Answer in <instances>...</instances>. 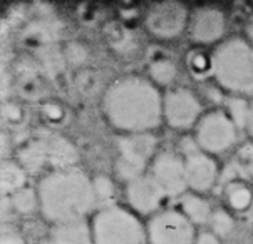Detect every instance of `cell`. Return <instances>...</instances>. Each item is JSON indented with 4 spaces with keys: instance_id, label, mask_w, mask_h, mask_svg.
I'll return each instance as SVG.
<instances>
[{
    "instance_id": "obj_1",
    "label": "cell",
    "mask_w": 253,
    "mask_h": 244,
    "mask_svg": "<svg viewBox=\"0 0 253 244\" xmlns=\"http://www.w3.org/2000/svg\"><path fill=\"white\" fill-rule=\"evenodd\" d=\"M102 112L123 134L153 132L163 121V94L149 77L121 75L102 94Z\"/></svg>"
},
{
    "instance_id": "obj_2",
    "label": "cell",
    "mask_w": 253,
    "mask_h": 244,
    "mask_svg": "<svg viewBox=\"0 0 253 244\" xmlns=\"http://www.w3.org/2000/svg\"><path fill=\"white\" fill-rule=\"evenodd\" d=\"M39 209L54 224L84 219L96 206L92 179L81 169H62L45 174L37 184Z\"/></svg>"
},
{
    "instance_id": "obj_3",
    "label": "cell",
    "mask_w": 253,
    "mask_h": 244,
    "mask_svg": "<svg viewBox=\"0 0 253 244\" xmlns=\"http://www.w3.org/2000/svg\"><path fill=\"white\" fill-rule=\"evenodd\" d=\"M213 77L231 96L253 94V47L247 37L221 40L211 54Z\"/></svg>"
},
{
    "instance_id": "obj_4",
    "label": "cell",
    "mask_w": 253,
    "mask_h": 244,
    "mask_svg": "<svg viewBox=\"0 0 253 244\" xmlns=\"http://www.w3.org/2000/svg\"><path fill=\"white\" fill-rule=\"evenodd\" d=\"M94 244H146V226L121 206L102 208L91 221Z\"/></svg>"
},
{
    "instance_id": "obj_5",
    "label": "cell",
    "mask_w": 253,
    "mask_h": 244,
    "mask_svg": "<svg viewBox=\"0 0 253 244\" xmlns=\"http://www.w3.org/2000/svg\"><path fill=\"white\" fill-rule=\"evenodd\" d=\"M156 147L158 139L153 132L123 134L118 139V159L114 164L116 174L126 182L146 174V166L156 157Z\"/></svg>"
},
{
    "instance_id": "obj_6",
    "label": "cell",
    "mask_w": 253,
    "mask_h": 244,
    "mask_svg": "<svg viewBox=\"0 0 253 244\" xmlns=\"http://www.w3.org/2000/svg\"><path fill=\"white\" fill-rule=\"evenodd\" d=\"M237 124L231 121V117L223 109H215L203 114L195 131V140L200 151L211 156H218L233 147L237 142Z\"/></svg>"
},
{
    "instance_id": "obj_7",
    "label": "cell",
    "mask_w": 253,
    "mask_h": 244,
    "mask_svg": "<svg viewBox=\"0 0 253 244\" xmlns=\"http://www.w3.org/2000/svg\"><path fill=\"white\" fill-rule=\"evenodd\" d=\"M149 244H195V224L181 211L165 209L151 216L146 224Z\"/></svg>"
},
{
    "instance_id": "obj_8",
    "label": "cell",
    "mask_w": 253,
    "mask_h": 244,
    "mask_svg": "<svg viewBox=\"0 0 253 244\" xmlns=\"http://www.w3.org/2000/svg\"><path fill=\"white\" fill-rule=\"evenodd\" d=\"M203 117L200 97L188 87H173L163 94V121L171 129L186 131Z\"/></svg>"
},
{
    "instance_id": "obj_9",
    "label": "cell",
    "mask_w": 253,
    "mask_h": 244,
    "mask_svg": "<svg viewBox=\"0 0 253 244\" xmlns=\"http://www.w3.org/2000/svg\"><path fill=\"white\" fill-rule=\"evenodd\" d=\"M190 12L181 2L166 0L153 3L144 17V25L158 38H174L188 29Z\"/></svg>"
},
{
    "instance_id": "obj_10",
    "label": "cell",
    "mask_w": 253,
    "mask_h": 244,
    "mask_svg": "<svg viewBox=\"0 0 253 244\" xmlns=\"http://www.w3.org/2000/svg\"><path fill=\"white\" fill-rule=\"evenodd\" d=\"M149 174L154 177V181L160 184V187L165 191V194L168 198L181 196L188 189L184 157H181L176 152L165 151L158 154L151 162Z\"/></svg>"
},
{
    "instance_id": "obj_11",
    "label": "cell",
    "mask_w": 253,
    "mask_h": 244,
    "mask_svg": "<svg viewBox=\"0 0 253 244\" xmlns=\"http://www.w3.org/2000/svg\"><path fill=\"white\" fill-rule=\"evenodd\" d=\"M226 31L225 12L213 5H203L191 12L188 32L193 42L200 45L220 44Z\"/></svg>"
},
{
    "instance_id": "obj_12",
    "label": "cell",
    "mask_w": 253,
    "mask_h": 244,
    "mask_svg": "<svg viewBox=\"0 0 253 244\" xmlns=\"http://www.w3.org/2000/svg\"><path fill=\"white\" fill-rule=\"evenodd\" d=\"M168 196L154 181L151 174H143L132 179L126 186V199L129 203L132 212L138 214H156Z\"/></svg>"
},
{
    "instance_id": "obj_13",
    "label": "cell",
    "mask_w": 253,
    "mask_h": 244,
    "mask_svg": "<svg viewBox=\"0 0 253 244\" xmlns=\"http://www.w3.org/2000/svg\"><path fill=\"white\" fill-rule=\"evenodd\" d=\"M184 164H186L188 187L193 192L203 194L215 186V182L218 181V164L211 154L198 149L191 154H186Z\"/></svg>"
},
{
    "instance_id": "obj_14",
    "label": "cell",
    "mask_w": 253,
    "mask_h": 244,
    "mask_svg": "<svg viewBox=\"0 0 253 244\" xmlns=\"http://www.w3.org/2000/svg\"><path fill=\"white\" fill-rule=\"evenodd\" d=\"M61 34V25L54 19H37L27 24V27L22 31V40L29 47H34L36 50L44 47L54 45Z\"/></svg>"
},
{
    "instance_id": "obj_15",
    "label": "cell",
    "mask_w": 253,
    "mask_h": 244,
    "mask_svg": "<svg viewBox=\"0 0 253 244\" xmlns=\"http://www.w3.org/2000/svg\"><path fill=\"white\" fill-rule=\"evenodd\" d=\"M49 241L50 244H94L91 224L85 219L54 224Z\"/></svg>"
},
{
    "instance_id": "obj_16",
    "label": "cell",
    "mask_w": 253,
    "mask_h": 244,
    "mask_svg": "<svg viewBox=\"0 0 253 244\" xmlns=\"http://www.w3.org/2000/svg\"><path fill=\"white\" fill-rule=\"evenodd\" d=\"M77 161L79 152L69 139L62 136H50L47 139V162L55 168V171L72 169Z\"/></svg>"
},
{
    "instance_id": "obj_17",
    "label": "cell",
    "mask_w": 253,
    "mask_h": 244,
    "mask_svg": "<svg viewBox=\"0 0 253 244\" xmlns=\"http://www.w3.org/2000/svg\"><path fill=\"white\" fill-rule=\"evenodd\" d=\"M19 162L27 173H39L47 162V139H32L19 149Z\"/></svg>"
},
{
    "instance_id": "obj_18",
    "label": "cell",
    "mask_w": 253,
    "mask_h": 244,
    "mask_svg": "<svg viewBox=\"0 0 253 244\" xmlns=\"http://www.w3.org/2000/svg\"><path fill=\"white\" fill-rule=\"evenodd\" d=\"M181 212L190 219L193 224H207L213 216L211 206L201 194L188 192L181 199Z\"/></svg>"
},
{
    "instance_id": "obj_19",
    "label": "cell",
    "mask_w": 253,
    "mask_h": 244,
    "mask_svg": "<svg viewBox=\"0 0 253 244\" xmlns=\"http://www.w3.org/2000/svg\"><path fill=\"white\" fill-rule=\"evenodd\" d=\"M27 181V171L20 166L19 161H3L0 168V184H2V194L12 196L14 192L25 187Z\"/></svg>"
},
{
    "instance_id": "obj_20",
    "label": "cell",
    "mask_w": 253,
    "mask_h": 244,
    "mask_svg": "<svg viewBox=\"0 0 253 244\" xmlns=\"http://www.w3.org/2000/svg\"><path fill=\"white\" fill-rule=\"evenodd\" d=\"M178 67L168 57H158L149 62V79L153 80L158 87L161 85H169L176 79Z\"/></svg>"
},
{
    "instance_id": "obj_21",
    "label": "cell",
    "mask_w": 253,
    "mask_h": 244,
    "mask_svg": "<svg viewBox=\"0 0 253 244\" xmlns=\"http://www.w3.org/2000/svg\"><path fill=\"white\" fill-rule=\"evenodd\" d=\"M226 201L233 211H245L253 203V191L247 184L233 181L226 186Z\"/></svg>"
},
{
    "instance_id": "obj_22",
    "label": "cell",
    "mask_w": 253,
    "mask_h": 244,
    "mask_svg": "<svg viewBox=\"0 0 253 244\" xmlns=\"http://www.w3.org/2000/svg\"><path fill=\"white\" fill-rule=\"evenodd\" d=\"M134 40L136 38L132 35V32L129 29L124 27V25L111 24V27L108 29V42L113 49L118 50V52H123V54L131 52L136 45Z\"/></svg>"
},
{
    "instance_id": "obj_23",
    "label": "cell",
    "mask_w": 253,
    "mask_h": 244,
    "mask_svg": "<svg viewBox=\"0 0 253 244\" xmlns=\"http://www.w3.org/2000/svg\"><path fill=\"white\" fill-rule=\"evenodd\" d=\"M37 55H39V61H41V67L50 75L59 74L64 69V66L67 64L66 57H64V52H61L55 45L39 49Z\"/></svg>"
},
{
    "instance_id": "obj_24",
    "label": "cell",
    "mask_w": 253,
    "mask_h": 244,
    "mask_svg": "<svg viewBox=\"0 0 253 244\" xmlns=\"http://www.w3.org/2000/svg\"><path fill=\"white\" fill-rule=\"evenodd\" d=\"M226 114L231 117V121L237 124L238 129H247L248 117H250V102L243 96H230L226 99Z\"/></svg>"
},
{
    "instance_id": "obj_25",
    "label": "cell",
    "mask_w": 253,
    "mask_h": 244,
    "mask_svg": "<svg viewBox=\"0 0 253 244\" xmlns=\"http://www.w3.org/2000/svg\"><path fill=\"white\" fill-rule=\"evenodd\" d=\"M10 204L17 212L20 214H31L39 208V194L37 189L32 187H22L10 196Z\"/></svg>"
},
{
    "instance_id": "obj_26",
    "label": "cell",
    "mask_w": 253,
    "mask_h": 244,
    "mask_svg": "<svg viewBox=\"0 0 253 244\" xmlns=\"http://www.w3.org/2000/svg\"><path fill=\"white\" fill-rule=\"evenodd\" d=\"M92 186L94 194H96V203L102 204L104 208L113 206L109 203L114 199V184L108 175H96L92 179Z\"/></svg>"
},
{
    "instance_id": "obj_27",
    "label": "cell",
    "mask_w": 253,
    "mask_h": 244,
    "mask_svg": "<svg viewBox=\"0 0 253 244\" xmlns=\"http://www.w3.org/2000/svg\"><path fill=\"white\" fill-rule=\"evenodd\" d=\"M233 166L238 174L253 177V140L245 142L235 154Z\"/></svg>"
},
{
    "instance_id": "obj_28",
    "label": "cell",
    "mask_w": 253,
    "mask_h": 244,
    "mask_svg": "<svg viewBox=\"0 0 253 244\" xmlns=\"http://www.w3.org/2000/svg\"><path fill=\"white\" fill-rule=\"evenodd\" d=\"M210 224H211V233H215L218 238L228 236L235 228L233 217H231V214L228 211H225V209H216V211H213Z\"/></svg>"
},
{
    "instance_id": "obj_29",
    "label": "cell",
    "mask_w": 253,
    "mask_h": 244,
    "mask_svg": "<svg viewBox=\"0 0 253 244\" xmlns=\"http://www.w3.org/2000/svg\"><path fill=\"white\" fill-rule=\"evenodd\" d=\"M188 67L195 75L203 77L207 74H213V61L211 55H207L201 50H195L188 55Z\"/></svg>"
},
{
    "instance_id": "obj_30",
    "label": "cell",
    "mask_w": 253,
    "mask_h": 244,
    "mask_svg": "<svg viewBox=\"0 0 253 244\" xmlns=\"http://www.w3.org/2000/svg\"><path fill=\"white\" fill-rule=\"evenodd\" d=\"M64 57H66L67 64L81 66L87 59V49L83 44H79V42H71V44H67L66 50H64Z\"/></svg>"
},
{
    "instance_id": "obj_31",
    "label": "cell",
    "mask_w": 253,
    "mask_h": 244,
    "mask_svg": "<svg viewBox=\"0 0 253 244\" xmlns=\"http://www.w3.org/2000/svg\"><path fill=\"white\" fill-rule=\"evenodd\" d=\"M76 84H77V87H79V91H81V92L89 94V92H92L94 89H96V85H97V77L94 75L92 72L83 70V72L79 74V77H77Z\"/></svg>"
},
{
    "instance_id": "obj_32",
    "label": "cell",
    "mask_w": 253,
    "mask_h": 244,
    "mask_svg": "<svg viewBox=\"0 0 253 244\" xmlns=\"http://www.w3.org/2000/svg\"><path fill=\"white\" fill-rule=\"evenodd\" d=\"M2 115L5 121L15 122L20 119L22 112H20V107L17 104H14V102H7V104H3V107H2Z\"/></svg>"
},
{
    "instance_id": "obj_33",
    "label": "cell",
    "mask_w": 253,
    "mask_h": 244,
    "mask_svg": "<svg viewBox=\"0 0 253 244\" xmlns=\"http://www.w3.org/2000/svg\"><path fill=\"white\" fill-rule=\"evenodd\" d=\"M195 244H220V238L211 231H205V233H200L196 236Z\"/></svg>"
},
{
    "instance_id": "obj_34",
    "label": "cell",
    "mask_w": 253,
    "mask_h": 244,
    "mask_svg": "<svg viewBox=\"0 0 253 244\" xmlns=\"http://www.w3.org/2000/svg\"><path fill=\"white\" fill-rule=\"evenodd\" d=\"M0 244H25V241L20 234L14 233V231H5V233L2 234V241H0Z\"/></svg>"
},
{
    "instance_id": "obj_35",
    "label": "cell",
    "mask_w": 253,
    "mask_h": 244,
    "mask_svg": "<svg viewBox=\"0 0 253 244\" xmlns=\"http://www.w3.org/2000/svg\"><path fill=\"white\" fill-rule=\"evenodd\" d=\"M44 114H45L49 119H52V121H55V119H61V117H62V109H61V107H59L57 104H45V107H44Z\"/></svg>"
},
{
    "instance_id": "obj_36",
    "label": "cell",
    "mask_w": 253,
    "mask_h": 244,
    "mask_svg": "<svg viewBox=\"0 0 253 244\" xmlns=\"http://www.w3.org/2000/svg\"><path fill=\"white\" fill-rule=\"evenodd\" d=\"M245 37H247V40L250 42L252 47H253V17L250 20H248V24H247V29H245Z\"/></svg>"
},
{
    "instance_id": "obj_37",
    "label": "cell",
    "mask_w": 253,
    "mask_h": 244,
    "mask_svg": "<svg viewBox=\"0 0 253 244\" xmlns=\"http://www.w3.org/2000/svg\"><path fill=\"white\" fill-rule=\"evenodd\" d=\"M247 131H248V134H250L252 139H253V101L250 102V117H248Z\"/></svg>"
}]
</instances>
